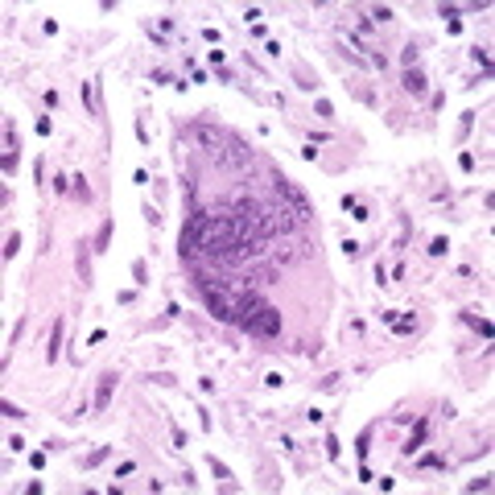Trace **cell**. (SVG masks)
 I'll return each mask as SVG.
<instances>
[{"label": "cell", "mask_w": 495, "mask_h": 495, "mask_svg": "<svg viewBox=\"0 0 495 495\" xmlns=\"http://www.w3.org/2000/svg\"><path fill=\"white\" fill-rule=\"evenodd\" d=\"M235 326H243L256 338H276L281 334V309L268 305L260 293H235Z\"/></svg>", "instance_id": "obj_1"}, {"label": "cell", "mask_w": 495, "mask_h": 495, "mask_svg": "<svg viewBox=\"0 0 495 495\" xmlns=\"http://www.w3.org/2000/svg\"><path fill=\"white\" fill-rule=\"evenodd\" d=\"M272 186H276V194H281L285 202H289V210L297 215V223H314V206H309V198H305V190L301 186H293L281 169L272 173Z\"/></svg>", "instance_id": "obj_2"}, {"label": "cell", "mask_w": 495, "mask_h": 495, "mask_svg": "<svg viewBox=\"0 0 495 495\" xmlns=\"http://www.w3.org/2000/svg\"><path fill=\"white\" fill-rule=\"evenodd\" d=\"M202 301H206V309H210L219 322H235V293H231V289H223V285L202 289Z\"/></svg>", "instance_id": "obj_3"}, {"label": "cell", "mask_w": 495, "mask_h": 495, "mask_svg": "<svg viewBox=\"0 0 495 495\" xmlns=\"http://www.w3.org/2000/svg\"><path fill=\"white\" fill-rule=\"evenodd\" d=\"M227 153H219V157H223V165H235V169H243V165H252V153H248L243 149V140L239 136H227Z\"/></svg>", "instance_id": "obj_4"}, {"label": "cell", "mask_w": 495, "mask_h": 495, "mask_svg": "<svg viewBox=\"0 0 495 495\" xmlns=\"http://www.w3.org/2000/svg\"><path fill=\"white\" fill-rule=\"evenodd\" d=\"M116 380H120V376H116V371H103V376H99V388H95V400H91V405H95L99 413H103V409L112 405V392H116Z\"/></svg>", "instance_id": "obj_5"}, {"label": "cell", "mask_w": 495, "mask_h": 495, "mask_svg": "<svg viewBox=\"0 0 495 495\" xmlns=\"http://www.w3.org/2000/svg\"><path fill=\"white\" fill-rule=\"evenodd\" d=\"M194 136H198V145H202V149L219 153V140H223V132H219V128H210V124H194Z\"/></svg>", "instance_id": "obj_6"}, {"label": "cell", "mask_w": 495, "mask_h": 495, "mask_svg": "<svg viewBox=\"0 0 495 495\" xmlns=\"http://www.w3.org/2000/svg\"><path fill=\"white\" fill-rule=\"evenodd\" d=\"M405 91H409V95H425V91H429V79H425V70H421V66L405 70Z\"/></svg>", "instance_id": "obj_7"}, {"label": "cell", "mask_w": 495, "mask_h": 495, "mask_svg": "<svg viewBox=\"0 0 495 495\" xmlns=\"http://www.w3.org/2000/svg\"><path fill=\"white\" fill-rule=\"evenodd\" d=\"M425 433H429V421H425V417H421V421H417V425H413V438H409V442H405V446H400V450H405V454H409V458H413V454H417V450H421V446H425Z\"/></svg>", "instance_id": "obj_8"}, {"label": "cell", "mask_w": 495, "mask_h": 495, "mask_svg": "<svg viewBox=\"0 0 495 495\" xmlns=\"http://www.w3.org/2000/svg\"><path fill=\"white\" fill-rule=\"evenodd\" d=\"M91 252H95V248H91L87 239H79V276H83V285H91Z\"/></svg>", "instance_id": "obj_9"}, {"label": "cell", "mask_w": 495, "mask_h": 495, "mask_svg": "<svg viewBox=\"0 0 495 495\" xmlns=\"http://www.w3.org/2000/svg\"><path fill=\"white\" fill-rule=\"evenodd\" d=\"M58 355H62V318L54 322V330H50V347H46V359H50V363H58Z\"/></svg>", "instance_id": "obj_10"}, {"label": "cell", "mask_w": 495, "mask_h": 495, "mask_svg": "<svg viewBox=\"0 0 495 495\" xmlns=\"http://www.w3.org/2000/svg\"><path fill=\"white\" fill-rule=\"evenodd\" d=\"M5 153H21V140H17V124H13V116H5Z\"/></svg>", "instance_id": "obj_11"}, {"label": "cell", "mask_w": 495, "mask_h": 495, "mask_svg": "<svg viewBox=\"0 0 495 495\" xmlns=\"http://www.w3.org/2000/svg\"><path fill=\"white\" fill-rule=\"evenodd\" d=\"M462 322H467V326H475L483 338H491V322H487V318H479L475 309H467V314H462Z\"/></svg>", "instance_id": "obj_12"}, {"label": "cell", "mask_w": 495, "mask_h": 495, "mask_svg": "<svg viewBox=\"0 0 495 495\" xmlns=\"http://www.w3.org/2000/svg\"><path fill=\"white\" fill-rule=\"evenodd\" d=\"M355 454H359V462H367V454H371V429H363L355 438Z\"/></svg>", "instance_id": "obj_13"}, {"label": "cell", "mask_w": 495, "mask_h": 495, "mask_svg": "<svg viewBox=\"0 0 495 495\" xmlns=\"http://www.w3.org/2000/svg\"><path fill=\"white\" fill-rule=\"evenodd\" d=\"M108 243H112V219L99 227V235H95V243H91V248H95V252H108Z\"/></svg>", "instance_id": "obj_14"}, {"label": "cell", "mask_w": 495, "mask_h": 495, "mask_svg": "<svg viewBox=\"0 0 495 495\" xmlns=\"http://www.w3.org/2000/svg\"><path fill=\"white\" fill-rule=\"evenodd\" d=\"M108 454H112V446H99L95 454H87V458H83V471H91V467H99V462H103Z\"/></svg>", "instance_id": "obj_15"}, {"label": "cell", "mask_w": 495, "mask_h": 495, "mask_svg": "<svg viewBox=\"0 0 495 495\" xmlns=\"http://www.w3.org/2000/svg\"><path fill=\"white\" fill-rule=\"evenodd\" d=\"M70 190H75V198L91 202V186H87V178H70Z\"/></svg>", "instance_id": "obj_16"}, {"label": "cell", "mask_w": 495, "mask_h": 495, "mask_svg": "<svg viewBox=\"0 0 495 495\" xmlns=\"http://www.w3.org/2000/svg\"><path fill=\"white\" fill-rule=\"evenodd\" d=\"M21 252V231H9V239H5V260H13Z\"/></svg>", "instance_id": "obj_17"}, {"label": "cell", "mask_w": 495, "mask_h": 495, "mask_svg": "<svg viewBox=\"0 0 495 495\" xmlns=\"http://www.w3.org/2000/svg\"><path fill=\"white\" fill-rule=\"evenodd\" d=\"M417 467H425V471H442V467H446V458H442V454H425Z\"/></svg>", "instance_id": "obj_18"}, {"label": "cell", "mask_w": 495, "mask_h": 495, "mask_svg": "<svg viewBox=\"0 0 495 495\" xmlns=\"http://www.w3.org/2000/svg\"><path fill=\"white\" fill-rule=\"evenodd\" d=\"M322 446H326V458H334V462H338V454H343V446H338V438H334V433H326V442H322Z\"/></svg>", "instance_id": "obj_19"}, {"label": "cell", "mask_w": 495, "mask_h": 495, "mask_svg": "<svg viewBox=\"0 0 495 495\" xmlns=\"http://www.w3.org/2000/svg\"><path fill=\"white\" fill-rule=\"evenodd\" d=\"M446 252H450V239L446 235H438V239L429 243V256H446Z\"/></svg>", "instance_id": "obj_20"}, {"label": "cell", "mask_w": 495, "mask_h": 495, "mask_svg": "<svg viewBox=\"0 0 495 495\" xmlns=\"http://www.w3.org/2000/svg\"><path fill=\"white\" fill-rule=\"evenodd\" d=\"M210 475H215V479H231V471H227V467H223V462L215 458V454H210Z\"/></svg>", "instance_id": "obj_21"}, {"label": "cell", "mask_w": 495, "mask_h": 495, "mask_svg": "<svg viewBox=\"0 0 495 495\" xmlns=\"http://www.w3.org/2000/svg\"><path fill=\"white\" fill-rule=\"evenodd\" d=\"M471 54H475V62H479V66H483V70H491V54H487V50H483V46H475V50H471Z\"/></svg>", "instance_id": "obj_22"}, {"label": "cell", "mask_w": 495, "mask_h": 495, "mask_svg": "<svg viewBox=\"0 0 495 495\" xmlns=\"http://www.w3.org/2000/svg\"><path fill=\"white\" fill-rule=\"evenodd\" d=\"M351 219H355V223H367V219H371V210H367L363 202H355V210H351Z\"/></svg>", "instance_id": "obj_23"}, {"label": "cell", "mask_w": 495, "mask_h": 495, "mask_svg": "<svg viewBox=\"0 0 495 495\" xmlns=\"http://www.w3.org/2000/svg\"><path fill=\"white\" fill-rule=\"evenodd\" d=\"M0 413H5V417H13V421H21V417H25V413L13 405V400H5V405H0Z\"/></svg>", "instance_id": "obj_24"}, {"label": "cell", "mask_w": 495, "mask_h": 495, "mask_svg": "<svg viewBox=\"0 0 495 495\" xmlns=\"http://www.w3.org/2000/svg\"><path fill=\"white\" fill-rule=\"evenodd\" d=\"M66 190H70V178L58 173V178H54V194H66Z\"/></svg>", "instance_id": "obj_25"}, {"label": "cell", "mask_w": 495, "mask_h": 495, "mask_svg": "<svg viewBox=\"0 0 495 495\" xmlns=\"http://www.w3.org/2000/svg\"><path fill=\"white\" fill-rule=\"evenodd\" d=\"M149 380H153V384H161V388H169V384H173V376H169V371H153Z\"/></svg>", "instance_id": "obj_26"}, {"label": "cell", "mask_w": 495, "mask_h": 495, "mask_svg": "<svg viewBox=\"0 0 495 495\" xmlns=\"http://www.w3.org/2000/svg\"><path fill=\"white\" fill-rule=\"evenodd\" d=\"M392 330H396V334H409V330H413V318H396Z\"/></svg>", "instance_id": "obj_27"}, {"label": "cell", "mask_w": 495, "mask_h": 495, "mask_svg": "<svg viewBox=\"0 0 495 495\" xmlns=\"http://www.w3.org/2000/svg\"><path fill=\"white\" fill-rule=\"evenodd\" d=\"M371 17H376V21H392V9H388V5H376V9H371Z\"/></svg>", "instance_id": "obj_28"}, {"label": "cell", "mask_w": 495, "mask_h": 495, "mask_svg": "<svg viewBox=\"0 0 495 495\" xmlns=\"http://www.w3.org/2000/svg\"><path fill=\"white\" fill-rule=\"evenodd\" d=\"M132 276H136V285H149L145 281V260H132Z\"/></svg>", "instance_id": "obj_29"}, {"label": "cell", "mask_w": 495, "mask_h": 495, "mask_svg": "<svg viewBox=\"0 0 495 495\" xmlns=\"http://www.w3.org/2000/svg\"><path fill=\"white\" fill-rule=\"evenodd\" d=\"M471 124H475V112H462V124H458V132L467 136V132H471Z\"/></svg>", "instance_id": "obj_30"}, {"label": "cell", "mask_w": 495, "mask_h": 495, "mask_svg": "<svg viewBox=\"0 0 495 495\" xmlns=\"http://www.w3.org/2000/svg\"><path fill=\"white\" fill-rule=\"evenodd\" d=\"M338 380H343V376H322V380H318V388H322V392H330V388H338Z\"/></svg>", "instance_id": "obj_31"}, {"label": "cell", "mask_w": 495, "mask_h": 495, "mask_svg": "<svg viewBox=\"0 0 495 495\" xmlns=\"http://www.w3.org/2000/svg\"><path fill=\"white\" fill-rule=\"evenodd\" d=\"M318 116H322V120H334V108H330V99H318Z\"/></svg>", "instance_id": "obj_32"}, {"label": "cell", "mask_w": 495, "mask_h": 495, "mask_svg": "<svg viewBox=\"0 0 495 495\" xmlns=\"http://www.w3.org/2000/svg\"><path fill=\"white\" fill-rule=\"evenodd\" d=\"M487 487H491V479H487V475H483V479H471V483H467V491H487Z\"/></svg>", "instance_id": "obj_33"}, {"label": "cell", "mask_w": 495, "mask_h": 495, "mask_svg": "<svg viewBox=\"0 0 495 495\" xmlns=\"http://www.w3.org/2000/svg\"><path fill=\"white\" fill-rule=\"evenodd\" d=\"M29 467H33V471H42V467H46V450H38V454H29Z\"/></svg>", "instance_id": "obj_34"}, {"label": "cell", "mask_w": 495, "mask_h": 495, "mask_svg": "<svg viewBox=\"0 0 495 495\" xmlns=\"http://www.w3.org/2000/svg\"><path fill=\"white\" fill-rule=\"evenodd\" d=\"M50 132H54V124H50V116H42L38 120V136H50Z\"/></svg>", "instance_id": "obj_35"}, {"label": "cell", "mask_w": 495, "mask_h": 495, "mask_svg": "<svg viewBox=\"0 0 495 495\" xmlns=\"http://www.w3.org/2000/svg\"><path fill=\"white\" fill-rule=\"evenodd\" d=\"M17 161H21V153H5V173H13V169H17Z\"/></svg>", "instance_id": "obj_36"}, {"label": "cell", "mask_w": 495, "mask_h": 495, "mask_svg": "<svg viewBox=\"0 0 495 495\" xmlns=\"http://www.w3.org/2000/svg\"><path fill=\"white\" fill-rule=\"evenodd\" d=\"M9 450H13V454H21V450H25V438H21V433H13V438H9Z\"/></svg>", "instance_id": "obj_37"}, {"label": "cell", "mask_w": 495, "mask_h": 495, "mask_svg": "<svg viewBox=\"0 0 495 495\" xmlns=\"http://www.w3.org/2000/svg\"><path fill=\"white\" fill-rule=\"evenodd\" d=\"M202 38H206L210 46H219V29H215V25H206V29H202Z\"/></svg>", "instance_id": "obj_38"}, {"label": "cell", "mask_w": 495, "mask_h": 495, "mask_svg": "<svg viewBox=\"0 0 495 495\" xmlns=\"http://www.w3.org/2000/svg\"><path fill=\"white\" fill-rule=\"evenodd\" d=\"M145 223H149V227H157V223H161V215L153 210V206H145Z\"/></svg>", "instance_id": "obj_39"}, {"label": "cell", "mask_w": 495, "mask_h": 495, "mask_svg": "<svg viewBox=\"0 0 495 495\" xmlns=\"http://www.w3.org/2000/svg\"><path fill=\"white\" fill-rule=\"evenodd\" d=\"M458 165H462V173H471V169H475V157H471V153H462V157H458Z\"/></svg>", "instance_id": "obj_40"}, {"label": "cell", "mask_w": 495, "mask_h": 495, "mask_svg": "<svg viewBox=\"0 0 495 495\" xmlns=\"http://www.w3.org/2000/svg\"><path fill=\"white\" fill-rule=\"evenodd\" d=\"M264 384H268V388H281L285 380H281V371H268V376H264Z\"/></svg>", "instance_id": "obj_41"}]
</instances>
